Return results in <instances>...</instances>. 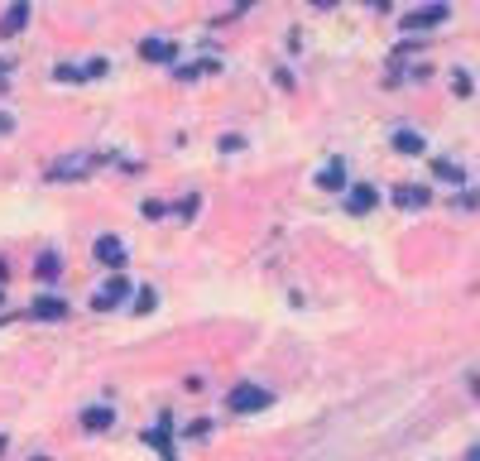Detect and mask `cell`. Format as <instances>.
Masks as SVG:
<instances>
[{
    "label": "cell",
    "mask_w": 480,
    "mask_h": 461,
    "mask_svg": "<svg viewBox=\"0 0 480 461\" xmlns=\"http://www.w3.org/2000/svg\"><path fill=\"white\" fill-rule=\"evenodd\" d=\"M226 404L236 408V413H255V408L269 404V389H260V384H236V389L226 394Z\"/></svg>",
    "instance_id": "cell-1"
},
{
    "label": "cell",
    "mask_w": 480,
    "mask_h": 461,
    "mask_svg": "<svg viewBox=\"0 0 480 461\" xmlns=\"http://www.w3.org/2000/svg\"><path fill=\"white\" fill-rule=\"evenodd\" d=\"M125 289H130V284H125V279H110L106 289H96V293H91V308H96V312H110V308H115V303L125 298Z\"/></svg>",
    "instance_id": "cell-2"
},
{
    "label": "cell",
    "mask_w": 480,
    "mask_h": 461,
    "mask_svg": "<svg viewBox=\"0 0 480 461\" xmlns=\"http://www.w3.org/2000/svg\"><path fill=\"white\" fill-rule=\"evenodd\" d=\"M96 260L110 265V270H120V265H125V245H120V236H101V241H96Z\"/></svg>",
    "instance_id": "cell-3"
},
{
    "label": "cell",
    "mask_w": 480,
    "mask_h": 461,
    "mask_svg": "<svg viewBox=\"0 0 480 461\" xmlns=\"http://www.w3.org/2000/svg\"><path fill=\"white\" fill-rule=\"evenodd\" d=\"M447 15H452L447 5H423V10H413V15H408L403 25H408V29H427V25H442Z\"/></svg>",
    "instance_id": "cell-4"
},
{
    "label": "cell",
    "mask_w": 480,
    "mask_h": 461,
    "mask_svg": "<svg viewBox=\"0 0 480 461\" xmlns=\"http://www.w3.org/2000/svg\"><path fill=\"white\" fill-rule=\"evenodd\" d=\"M25 25H29V5H10V10H5V20H0V34L10 39V34H20Z\"/></svg>",
    "instance_id": "cell-5"
},
{
    "label": "cell",
    "mask_w": 480,
    "mask_h": 461,
    "mask_svg": "<svg viewBox=\"0 0 480 461\" xmlns=\"http://www.w3.org/2000/svg\"><path fill=\"white\" fill-rule=\"evenodd\" d=\"M29 312H34V317H44V322H58V317H68V303H63V298H39Z\"/></svg>",
    "instance_id": "cell-6"
},
{
    "label": "cell",
    "mask_w": 480,
    "mask_h": 461,
    "mask_svg": "<svg viewBox=\"0 0 480 461\" xmlns=\"http://www.w3.org/2000/svg\"><path fill=\"white\" fill-rule=\"evenodd\" d=\"M110 423H115V413H110L106 404H96V408L82 413V428H91V433H101V428H110Z\"/></svg>",
    "instance_id": "cell-7"
},
{
    "label": "cell",
    "mask_w": 480,
    "mask_h": 461,
    "mask_svg": "<svg viewBox=\"0 0 480 461\" xmlns=\"http://www.w3.org/2000/svg\"><path fill=\"white\" fill-rule=\"evenodd\" d=\"M374 202H379V197H374V188H365V183H360V188H350V212H355V217H360V212H370Z\"/></svg>",
    "instance_id": "cell-8"
},
{
    "label": "cell",
    "mask_w": 480,
    "mask_h": 461,
    "mask_svg": "<svg viewBox=\"0 0 480 461\" xmlns=\"http://www.w3.org/2000/svg\"><path fill=\"white\" fill-rule=\"evenodd\" d=\"M394 149L399 154H423V135L418 130H394Z\"/></svg>",
    "instance_id": "cell-9"
},
{
    "label": "cell",
    "mask_w": 480,
    "mask_h": 461,
    "mask_svg": "<svg viewBox=\"0 0 480 461\" xmlns=\"http://www.w3.org/2000/svg\"><path fill=\"white\" fill-rule=\"evenodd\" d=\"M317 188H346V168H341V163H336V168H322Z\"/></svg>",
    "instance_id": "cell-10"
},
{
    "label": "cell",
    "mask_w": 480,
    "mask_h": 461,
    "mask_svg": "<svg viewBox=\"0 0 480 461\" xmlns=\"http://www.w3.org/2000/svg\"><path fill=\"white\" fill-rule=\"evenodd\" d=\"M139 53H144V58H154V63H168V58H173V44H163V39H149V44L139 49Z\"/></svg>",
    "instance_id": "cell-11"
},
{
    "label": "cell",
    "mask_w": 480,
    "mask_h": 461,
    "mask_svg": "<svg viewBox=\"0 0 480 461\" xmlns=\"http://www.w3.org/2000/svg\"><path fill=\"white\" fill-rule=\"evenodd\" d=\"M394 197H399L403 207H423V202H427V188H399Z\"/></svg>",
    "instance_id": "cell-12"
},
{
    "label": "cell",
    "mask_w": 480,
    "mask_h": 461,
    "mask_svg": "<svg viewBox=\"0 0 480 461\" xmlns=\"http://www.w3.org/2000/svg\"><path fill=\"white\" fill-rule=\"evenodd\" d=\"M432 173H437V178H452V183H461V168H456L452 159H437V163H432Z\"/></svg>",
    "instance_id": "cell-13"
},
{
    "label": "cell",
    "mask_w": 480,
    "mask_h": 461,
    "mask_svg": "<svg viewBox=\"0 0 480 461\" xmlns=\"http://www.w3.org/2000/svg\"><path fill=\"white\" fill-rule=\"evenodd\" d=\"M39 274H44V279H53V274H58V260H53V255H44V260H39Z\"/></svg>",
    "instance_id": "cell-14"
},
{
    "label": "cell",
    "mask_w": 480,
    "mask_h": 461,
    "mask_svg": "<svg viewBox=\"0 0 480 461\" xmlns=\"http://www.w3.org/2000/svg\"><path fill=\"white\" fill-rule=\"evenodd\" d=\"M466 461H480V447H471V457H466Z\"/></svg>",
    "instance_id": "cell-15"
}]
</instances>
